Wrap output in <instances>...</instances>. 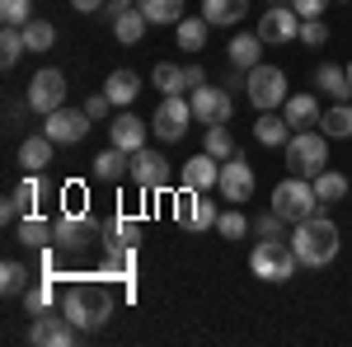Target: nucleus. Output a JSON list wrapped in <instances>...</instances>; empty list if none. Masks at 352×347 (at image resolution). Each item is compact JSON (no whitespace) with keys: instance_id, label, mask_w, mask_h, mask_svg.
Segmentation results:
<instances>
[{"instance_id":"nucleus-6","label":"nucleus","mask_w":352,"mask_h":347,"mask_svg":"<svg viewBox=\"0 0 352 347\" xmlns=\"http://www.w3.org/2000/svg\"><path fill=\"white\" fill-rule=\"evenodd\" d=\"M244 94H249V104L258 108V113H277V108L287 104V76L277 71V66H254V71H244Z\"/></svg>"},{"instance_id":"nucleus-21","label":"nucleus","mask_w":352,"mask_h":347,"mask_svg":"<svg viewBox=\"0 0 352 347\" xmlns=\"http://www.w3.org/2000/svg\"><path fill=\"white\" fill-rule=\"evenodd\" d=\"M94 179H99V183H122V179H132V155L118 150V146L99 150V155H94Z\"/></svg>"},{"instance_id":"nucleus-19","label":"nucleus","mask_w":352,"mask_h":347,"mask_svg":"<svg viewBox=\"0 0 352 347\" xmlns=\"http://www.w3.org/2000/svg\"><path fill=\"white\" fill-rule=\"evenodd\" d=\"M146 132H151V127H141V117L118 113V117L109 122V146H118V150H127V155H132V150L146 146Z\"/></svg>"},{"instance_id":"nucleus-18","label":"nucleus","mask_w":352,"mask_h":347,"mask_svg":"<svg viewBox=\"0 0 352 347\" xmlns=\"http://www.w3.org/2000/svg\"><path fill=\"white\" fill-rule=\"evenodd\" d=\"M217 179H221V160L217 155H192V160H184V169H179V183L184 188H192V192H207V188H217Z\"/></svg>"},{"instance_id":"nucleus-48","label":"nucleus","mask_w":352,"mask_h":347,"mask_svg":"<svg viewBox=\"0 0 352 347\" xmlns=\"http://www.w3.org/2000/svg\"><path fill=\"white\" fill-rule=\"evenodd\" d=\"M292 10H296L300 19H320L329 10V0H292Z\"/></svg>"},{"instance_id":"nucleus-1","label":"nucleus","mask_w":352,"mask_h":347,"mask_svg":"<svg viewBox=\"0 0 352 347\" xmlns=\"http://www.w3.org/2000/svg\"><path fill=\"white\" fill-rule=\"evenodd\" d=\"M61 315L76 324L80 333H99L113 315V295H109V277L89 282V277H76L66 295H61Z\"/></svg>"},{"instance_id":"nucleus-4","label":"nucleus","mask_w":352,"mask_h":347,"mask_svg":"<svg viewBox=\"0 0 352 347\" xmlns=\"http://www.w3.org/2000/svg\"><path fill=\"white\" fill-rule=\"evenodd\" d=\"M296 267H300V258L287 240H263V244H254V254H249V272L258 282H292Z\"/></svg>"},{"instance_id":"nucleus-43","label":"nucleus","mask_w":352,"mask_h":347,"mask_svg":"<svg viewBox=\"0 0 352 347\" xmlns=\"http://www.w3.org/2000/svg\"><path fill=\"white\" fill-rule=\"evenodd\" d=\"M254 235H263V240H287V221L268 207L263 216H254Z\"/></svg>"},{"instance_id":"nucleus-20","label":"nucleus","mask_w":352,"mask_h":347,"mask_svg":"<svg viewBox=\"0 0 352 347\" xmlns=\"http://www.w3.org/2000/svg\"><path fill=\"white\" fill-rule=\"evenodd\" d=\"M282 117L292 122V127H320V117H324V108L315 94H287V104H282Z\"/></svg>"},{"instance_id":"nucleus-28","label":"nucleus","mask_w":352,"mask_h":347,"mask_svg":"<svg viewBox=\"0 0 352 347\" xmlns=\"http://www.w3.org/2000/svg\"><path fill=\"white\" fill-rule=\"evenodd\" d=\"M56 282H61V277H52V272H43L38 282H28V291L19 295V300H24V310H28V315H43V310H52Z\"/></svg>"},{"instance_id":"nucleus-13","label":"nucleus","mask_w":352,"mask_h":347,"mask_svg":"<svg viewBox=\"0 0 352 347\" xmlns=\"http://www.w3.org/2000/svg\"><path fill=\"white\" fill-rule=\"evenodd\" d=\"M230 113H235V99H230V89H221V85H202V89H192V117L202 122V127H217V122H230Z\"/></svg>"},{"instance_id":"nucleus-5","label":"nucleus","mask_w":352,"mask_h":347,"mask_svg":"<svg viewBox=\"0 0 352 347\" xmlns=\"http://www.w3.org/2000/svg\"><path fill=\"white\" fill-rule=\"evenodd\" d=\"M272 212L282 216L287 225H300L305 216L320 212V197H315V183L310 179H300V174H292V179H282V183L272 188Z\"/></svg>"},{"instance_id":"nucleus-52","label":"nucleus","mask_w":352,"mask_h":347,"mask_svg":"<svg viewBox=\"0 0 352 347\" xmlns=\"http://www.w3.org/2000/svg\"><path fill=\"white\" fill-rule=\"evenodd\" d=\"M71 5H76L80 14H99V10H104V0H71Z\"/></svg>"},{"instance_id":"nucleus-31","label":"nucleus","mask_w":352,"mask_h":347,"mask_svg":"<svg viewBox=\"0 0 352 347\" xmlns=\"http://www.w3.org/2000/svg\"><path fill=\"white\" fill-rule=\"evenodd\" d=\"M146 28H155V24H151V19L141 14V5H136V10H127V14H118V19H113V38L132 47V43L146 38Z\"/></svg>"},{"instance_id":"nucleus-23","label":"nucleus","mask_w":352,"mask_h":347,"mask_svg":"<svg viewBox=\"0 0 352 347\" xmlns=\"http://www.w3.org/2000/svg\"><path fill=\"white\" fill-rule=\"evenodd\" d=\"M207 33H212V24H207V14H184V19L174 24V38H179V52H202V47H207Z\"/></svg>"},{"instance_id":"nucleus-39","label":"nucleus","mask_w":352,"mask_h":347,"mask_svg":"<svg viewBox=\"0 0 352 347\" xmlns=\"http://www.w3.org/2000/svg\"><path fill=\"white\" fill-rule=\"evenodd\" d=\"M24 52H28L24 28H10V24H5V33H0V66H14Z\"/></svg>"},{"instance_id":"nucleus-53","label":"nucleus","mask_w":352,"mask_h":347,"mask_svg":"<svg viewBox=\"0 0 352 347\" xmlns=\"http://www.w3.org/2000/svg\"><path fill=\"white\" fill-rule=\"evenodd\" d=\"M348 80H352V61H348Z\"/></svg>"},{"instance_id":"nucleus-12","label":"nucleus","mask_w":352,"mask_h":347,"mask_svg":"<svg viewBox=\"0 0 352 347\" xmlns=\"http://www.w3.org/2000/svg\"><path fill=\"white\" fill-rule=\"evenodd\" d=\"M268 47H287L292 38H300V14L292 10V5H272V10H263L258 14V28H254Z\"/></svg>"},{"instance_id":"nucleus-7","label":"nucleus","mask_w":352,"mask_h":347,"mask_svg":"<svg viewBox=\"0 0 352 347\" xmlns=\"http://www.w3.org/2000/svg\"><path fill=\"white\" fill-rule=\"evenodd\" d=\"M61 104H66V71H56V66H43V71L28 80V113L47 117V113H56Z\"/></svg>"},{"instance_id":"nucleus-51","label":"nucleus","mask_w":352,"mask_h":347,"mask_svg":"<svg viewBox=\"0 0 352 347\" xmlns=\"http://www.w3.org/2000/svg\"><path fill=\"white\" fill-rule=\"evenodd\" d=\"M184 80H188V89H202V85H207V71L192 61V66H184Z\"/></svg>"},{"instance_id":"nucleus-26","label":"nucleus","mask_w":352,"mask_h":347,"mask_svg":"<svg viewBox=\"0 0 352 347\" xmlns=\"http://www.w3.org/2000/svg\"><path fill=\"white\" fill-rule=\"evenodd\" d=\"M263 47H268V43H263L258 33H235V43H230V66H235V71H254L258 56H263Z\"/></svg>"},{"instance_id":"nucleus-49","label":"nucleus","mask_w":352,"mask_h":347,"mask_svg":"<svg viewBox=\"0 0 352 347\" xmlns=\"http://www.w3.org/2000/svg\"><path fill=\"white\" fill-rule=\"evenodd\" d=\"M109 108H113L109 94H89V99H85V113H89L94 122H99V117H109Z\"/></svg>"},{"instance_id":"nucleus-41","label":"nucleus","mask_w":352,"mask_h":347,"mask_svg":"<svg viewBox=\"0 0 352 347\" xmlns=\"http://www.w3.org/2000/svg\"><path fill=\"white\" fill-rule=\"evenodd\" d=\"M217 235L221 240H244V235H249V221H244L240 207H230V212L217 216Z\"/></svg>"},{"instance_id":"nucleus-11","label":"nucleus","mask_w":352,"mask_h":347,"mask_svg":"<svg viewBox=\"0 0 352 347\" xmlns=\"http://www.w3.org/2000/svg\"><path fill=\"white\" fill-rule=\"evenodd\" d=\"M76 333L80 328L66 320L61 310H43V315H33V324H28V343L33 347H71Z\"/></svg>"},{"instance_id":"nucleus-54","label":"nucleus","mask_w":352,"mask_h":347,"mask_svg":"<svg viewBox=\"0 0 352 347\" xmlns=\"http://www.w3.org/2000/svg\"><path fill=\"white\" fill-rule=\"evenodd\" d=\"M348 197H352V192H348Z\"/></svg>"},{"instance_id":"nucleus-30","label":"nucleus","mask_w":352,"mask_h":347,"mask_svg":"<svg viewBox=\"0 0 352 347\" xmlns=\"http://www.w3.org/2000/svg\"><path fill=\"white\" fill-rule=\"evenodd\" d=\"M254 136H258V146H287V141H292V122L277 117V113H258Z\"/></svg>"},{"instance_id":"nucleus-33","label":"nucleus","mask_w":352,"mask_h":347,"mask_svg":"<svg viewBox=\"0 0 352 347\" xmlns=\"http://www.w3.org/2000/svg\"><path fill=\"white\" fill-rule=\"evenodd\" d=\"M320 132H324L329 141H348V136H352V99L329 108L324 117H320Z\"/></svg>"},{"instance_id":"nucleus-45","label":"nucleus","mask_w":352,"mask_h":347,"mask_svg":"<svg viewBox=\"0 0 352 347\" xmlns=\"http://www.w3.org/2000/svg\"><path fill=\"white\" fill-rule=\"evenodd\" d=\"M61 212H85V183L61 188Z\"/></svg>"},{"instance_id":"nucleus-25","label":"nucleus","mask_w":352,"mask_h":347,"mask_svg":"<svg viewBox=\"0 0 352 347\" xmlns=\"http://www.w3.org/2000/svg\"><path fill=\"white\" fill-rule=\"evenodd\" d=\"M315 85H320V89H329V99H333V104H348V99H352L348 66H333V61H324V66L315 71Z\"/></svg>"},{"instance_id":"nucleus-44","label":"nucleus","mask_w":352,"mask_h":347,"mask_svg":"<svg viewBox=\"0 0 352 347\" xmlns=\"http://www.w3.org/2000/svg\"><path fill=\"white\" fill-rule=\"evenodd\" d=\"M300 43H305V47H324L329 43L324 19H300Z\"/></svg>"},{"instance_id":"nucleus-47","label":"nucleus","mask_w":352,"mask_h":347,"mask_svg":"<svg viewBox=\"0 0 352 347\" xmlns=\"http://www.w3.org/2000/svg\"><path fill=\"white\" fill-rule=\"evenodd\" d=\"M0 221H5V225H19V221H24V202H19L14 192L0 202Z\"/></svg>"},{"instance_id":"nucleus-37","label":"nucleus","mask_w":352,"mask_h":347,"mask_svg":"<svg viewBox=\"0 0 352 347\" xmlns=\"http://www.w3.org/2000/svg\"><path fill=\"white\" fill-rule=\"evenodd\" d=\"M151 80H155V89H160V94H179V89H188L184 66H174V61H160V66L151 71Z\"/></svg>"},{"instance_id":"nucleus-42","label":"nucleus","mask_w":352,"mask_h":347,"mask_svg":"<svg viewBox=\"0 0 352 347\" xmlns=\"http://www.w3.org/2000/svg\"><path fill=\"white\" fill-rule=\"evenodd\" d=\"M33 19V0H0V24L24 28Z\"/></svg>"},{"instance_id":"nucleus-3","label":"nucleus","mask_w":352,"mask_h":347,"mask_svg":"<svg viewBox=\"0 0 352 347\" xmlns=\"http://www.w3.org/2000/svg\"><path fill=\"white\" fill-rule=\"evenodd\" d=\"M282 150H287L292 174H300V179H315V174L329 169V136L320 132V127H300V132H292V141H287Z\"/></svg>"},{"instance_id":"nucleus-24","label":"nucleus","mask_w":352,"mask_h":347,"mask_svg":"<svg viewBox=\"0 0 352 347\" xmlns=\"http://www.w3.org/2000/svg\"><path fill=\"white\" fill-rule=\"evenodd\" d=\"M202 14L212 28H235L249 14V0H202Z\"/></svg>"},{"instance_id":"nucleus-38","label":"nucleus","mask_w":352,"mask_h":347,"mask_svg":"<svg viewBox=\"0 0 352 347\" xmlns=\"http://www.w3.org/2000/svg\"><path fill=\"white\" fill-rule=\"evenodd\" d=\"M202 150H207V155H217V160H230V155H235V136L226 132V122L207 127V141H202Z\"/></svg>"},{"instance_id":"nucleus-40","label":"nucleus","mask_w":352,"mask_h":347,"mask_svg":"<svg viewBox=\"0 0 352 347\" xmlns=\"http://www.w3.org/2000/svg\"><path fill=\"white\" fill-rule=\"evenodd\" d=\"M104 240H122V244H136V240H141V221L122 212L118 221H109V225H104Z\"/></svg>"},{"instance_id":"nucleus-34","label":"nucleus","mask_w":352,"mask_h":347,"mask_svg":"<svg viewBox=\"0 0 352 347\" xmlns=\"http://www.w3.org/2000/svg\"><path fill=\"white\" fill-rule=\"evenodd\" d=\"M136 5H141V14H146V19H151V24H179V19H184V0H136Z\"/></svg>"},{"instance_id":"nucleus-22","label":"nucleus","mask_w":352,"mask_h":347,"mask_svg":"<svg viewBox=\"0 0 352 347\" xmlns=\"http://www.w3.org/2000/svg\"><path fill=\"white\" fill-rule=\"evenodd\" d=\"M52 136L47 132H38V136H24L19 141V164H24V174H43L47 164H52Z\"/></svg>"},{"instance_id":"nucleus-17","label":"nucleus","mask_w":352,"mask_h":347,"mask_svg":"<svg viewBox=\"0 0 352 347\" xmlns=\"http://www.w3.org/2000/svg\"><path fill=\"white\" fill-rule=\"evenodd\" d=\"M132 267H136V244L109 240V249H104V267H99V277H109V282H122V287H127V295H132Z\"/></svg>"},{"instance_id":"nucleus-8","label":"nucleus","mask_w":352,"mask_h":347,"mask_svg":"<svg viewBox=\"0 0 352 347\" xmlns=\"http://www.w3.org/2000/svg\"><path fill=\"white\" fill-rule=\"evenodd\" d=\"M169 216L179 221V230H217V202L207 197V192H192V188H184V197H174V207H169Z\"/></svg>"},{"instance_id":"nucleus-14","label":"nucleus","mask_w":352,"mask_h":347,"mask_svg":"<svg viewBox=\"0 0 352 347\" xmlns=\"http://www.w3.org/2000/svg\"><path fill=\"white\" fill-rule=\"evenodd\" d=\"M132 183L141 192H164L169 188V160H164L160 150H151V146L132 150Z\"/></svg>"},{"instance_id":"nucleus-50","label":"nucleus","mask_w":352,"mask_h":347,"mask_svg":"<svg viewBox=\"0 0 352 347\" xmlns=\"http://www.w3.org/2000/svg\"><path fill=\"white\" fill-rule=\"evenodd\" d=\"M127 10H136V0H104V19H118V14H127Z\"/></svg>"},{"instance_id":"nucleus-36","label":"nucleus","mask_w":352,"mask_h":347,"mask_svg":"<svg viewBox=\"0 0 352 347\" xmlns=\"http://www.w3.org/2000/svg\"><path fill=\"white\" fill-rule=\"evenodd\" d=\"M310 183H315V197H320V202H343V197L352 192V183L343 179V174H333V169H324V174H315Z\"/></svg>"},{"instance_id":"nucleus-35","label":"nucleus","mask_w":352,"mask_h":347,"mask_svg":"<svg viewBox=\"0 0 352 347\" xmlns=\"http://www.w3.org/2000/svg\"><path fill=\"white\" fill-rule=\"evenodd\" d=\"M24 43H28V52H52L56 47V28H52V19H28L24 24Z\"/></svg>"},{"instance_id":"nucleus-16","label":"nucleus","mask_w":352,"mask_h":347,"mask_svg":"<svg viewBox=\"0 0 352 347\" xmlns=\"http://www.w3.org/2000/svg\"><path fill=\"white\" fill-rule=\"evenodd\" d=\"M89 240H94L89 212H61V216L52 221V244L61 249V254H80Z\"/></svg>"},{"instance_id":"nucleus-29","label":"nucleus","mask_w":352,"mask_h":347,"mask_svg":"<svg viewBox=\"0 0 352 347\" xmlns=\"http://www.w3.org/2000/svg\"><path fill=\"white\" fill-rule=\"evenodd\" d=\"M104 94L113 99V108H127L141 94V76L136 71H113L109 80H104Z\"/></svg>"},{"instance_id":"nucleus-2","label":"nucleus","mask_w":352,"mask_h":347,"mask_svg":"<svg viewBox=\"0 0 352 347\" xmlns=\"http://www.w3.org/2000/svg\"><path fill=\"white\" fill-rule=\"evenodd\" d=\"M292 249H296L300 267H324L338 258V225L329 216H305L300 225H292Z\"/></svg>"},{"instance_id":"nucleus-27","label":"nucleus","mask_w":352,"mask_h":347,"mask_svg":"<svg viewBox=\"0 0 352 347\" xmlns=\"http://www.w3.org/2000/svg\"><path fill=\"white\" fill-rule=\"evenodd\" d=\"M14 240L24 244V249H47V244H52V221L24 212V221L14 225Z\"/></svg>"},{"instance_id":"nucleus-32","label":"nucleus","mask_w":352,"mask_h":347,"mask_svg":"<svg viewBox=\"0 0 352 347\" xmlns=\"http://www.w3.org/2000/svg\"><path fill=\"white\" fill-rule=\"evenodd\" d=\"M28 282H33V272H28L19 258H5V263H0V295H10V300H14V295L28 291Z\"/></svg>"},{"instance_id":"nucleus-10","label":"nucleus","mask_w":352,"mask_h":347,"mask_svg":"<svg viewBox=\"0 0 352 347\" xmlns=\"http://www.w3.org/2000/svg\"><path fill=\"white\" fill-rule=\"evenodd\" d=\"M89 122H94V117H89V113H85V108H56V113H47V117H43V132L52 136L56 146H80L85 136H89Z\"/></svg>"},{"instance_id":"nucleus-9","label":"nucleus","mask_w":352,"mask_h":347,"mask_svg":"<svg viewBox=\"0 0 352 347\" xmlns=\"http://www.w3.org/2000/svg\"><path fill=\"white\" fill-rule=\"evenodd\" d=\"M192 122V99H179V94H164L160 108H155V117H151V132L160 136V141H184Z\"/></svg>"},{"instance_id":"nucleus-15","label":"nucleus","mask_w":352,"mask_h":347,"mask_svg":"<svg viewBox=\"0 0 352 347\" xmlns=\"http://www.w3.org/2000/svg\"><path fill=\"white\" fill-rule=\"evenodd\" d=\"M217 192L226 202H249L254 197V164L240 160V155H230V160H221V179H217Z\"/></svg>"},{"instance_id":"nucleus-46","label":"nucleus","mask_w":352,"mask_h":347,"mask_svg":"<svg viewBox=\"0 0 352 347\" xmlns=\"http://www.w3.org/2000/svg\"><path fill=\"white\" fill-rule=\"evenodd\" d=\"M14 197L24 202V212H33V207H38V197H43V183H38V179H24V183L14 188Z\"/></svg>"}]
</instances>
